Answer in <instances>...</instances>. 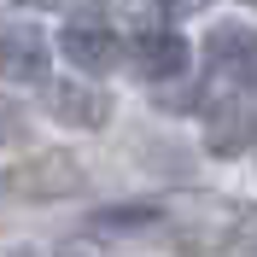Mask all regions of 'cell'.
<instances>
[{"mask_svg":"<svg viewBox=\"0 0 257 257\" xmlns=\"http://www.w3.org/2000/svg\"><path fill=\"white\" fill-rule=\"evenodd\" d=\"M205 64L228 94H251L257 88V30L245 24H216L205 35Z\"/></svg>","mask_w":257,"mask_h":257,"instance_id":"cell-1","label":"cell"},{"mask_svg":"<svg viewBox=\"0 0 257 257\" xmlns=\"http://www.w3.org/2000/svg\"><path fill=\"white\" fill-rule=\"evenodd\" d=\"M59 53L76 64L82 76H105V70L123 64V35H117L111 24H99V18H88V24L76 18V24L59 35Z\"/></svg>","mask_w":257,"mask_h":257,"instance_id":"cell-2","label":"cell"},{"mask_svg":"<svg viewBox=\"0 0 257 257\" xmlns=\"http://www.w3.org/2000/svg\"><path fill=\"white\" fill-rule=\"evenodd\" d=\"M123 59L141 70L146 82H181V70H187V41H181L176 30H135V41L123 47Z\"/></svg>","mask_w":257,"mask_h":257,"instance_id":"cell-3","label":"cell"},{"mask_svg":"<svg viewBox=\"0 0 257 257\" xmlns=\"http://www.w3.org/2000/svg\"><path fill=\"white\" fill-rule=\"evenodd\" d=\"M53 47L30 24H0V82H47Z\"/></svg>","mask_w":257,"mask_h":257,"instance_id":"cell-4","label":"cell"},{"mask_svg":"<svg viewBox=\"0 0 257 257\" xmlns=\"http://www.w3.org/2000/svg\"><path fill=\"white\" fill-rule=\"evenodd\" d=\"M82 187V170L70 152H35L24 170H12V193L24 199H70Z\"/></svg>","mask_w":257,"mask_h":257,"instance_id":"cell-5","label":"cell"},{"mask_svg":"<svg viewBox=\"0 0 257 257\" xmlns=\"http://www.w3.org/2000/svg\"><path fill=\"white\" fill-rule=\"evenodd\" d=\"M47 99H53V117L70 128H105L111 123V94L99 82H53Z\"/></svg>","mask_w":257,"mask_h":257,"instance_id":"cell-6","label":"cell"},{"mask_svg":"<svg viewBox=\"0 0 257 257\" xmlns=\"http://www.w3.org/2000/svg\"><path fill=\"white\" fill-rule=\"evenodd\" d=\"M251 128H257V105L234 94V99L222 105V111L210 117V135H205V146L216 152V158H234V152H240V146L251 141Z\"/></svg>","mask_w":257,"mask_h":257,"instance_id":"cell-7","label":"cell"},{"mask_svg":"<svg viewBox=\"0 0 257 257\" xmlns=\"http://www.w3.org/2000/svg\"><path fill=\"white\" fill-rule=\"evenodd\" d=\"M152 222H164L158 205H111V210H94V234H146Z\"/></svg>","mask_w":257,"mask_h":257,"instance_id":"cell-8","label":"cell"},{"mask_svg":"<svg viewBox=\"0 0 257 257\" xmlns=\"http://www.w3.org/2000/svg\"><path fill=\"white\" fill-rule=\"evenodd\" d=\"M0 141H24V111H18V105H6V99H0Z\"/></svg>","mask_w":257,"mask_h":257,"instance_id":"cell-9","label":"cell"},{"mask_svg":"<svg viewBox=\"0 0 257 257\" xmlns=\"http://www.w3.org/2000/svg\"><path fill=\"white\" fill-rule=\"evenodd\" d=\"M158 6H164L170 18H193V12H205L210 0H158Z\"/></svg>","mask_w":257,"mask_h":257,"instance_id":"cell-10","label":"cell"},{"mask_svg":"<svg viewBox=\"0 0 257 257\" xmlns=\"http://www.w3.org/2000/svg\"><path fill=\"white\" fill-rule=\"evenodd\" d=\"M59 257H99V245H94V240H64Z\"/></svg>","mask_w":257,"mask_h":257,"instance_id":"cell-11","label":"cell"},{"mask_svg":"<svg viewBox=\"0 0 257 257\" xmlns=\"http://www.w3.org/2000/svg\"><path fill=\"white\" fill-rule=\"evenodd\" d=\"M12 257H41V251H30V245H24V251H12Z\"/></svg>","mask_w":257,"mask_h":257,"instance_id":"cell-12","label":"cell"},{"mask_svg":"<svg viewBox=\"0 0 257 257\" xmlns=\"http://www.w3.org/2000/svg\"><path fill=\"white\" fill-rule=\"evenodd\" d=\"M245 6H257V0H245Z\"/></svg>","mask_w":257,"mask_h":257,"instance_id":"cell-13","label":"cell"}]
</instances>
